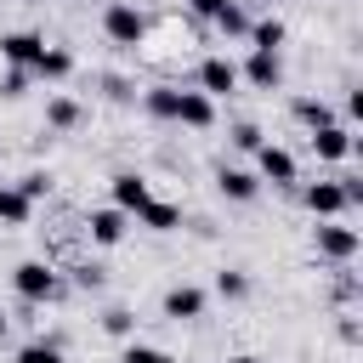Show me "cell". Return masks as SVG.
<instances>
[{
  "mask_svg": "<svg viewBox=\"0 0 363 363\" xmlns=\"http://www.w3.org/2000/svg\"><path fill=\"white\" fill-rule=\"evenodd\" d=\"M102 28H108V40H113V45H142L147 17H142L136 6H125V0H113V6H108V17H102Z\"/></svg>",
  "mask_w": 363,
  "mask_h": 363,
  "instance_id": "6da1fadb",
  "label": "cell"
},
{
  "mask_svg": "<svg viewBox=\"0 0 363 363\" xmlns=\"http://www.w3.org/2000/svg\"><path fill=\"white\" fill-rule=\"evenodd\" d=\"M312 238H318V255H329V261H340V267L357 255V233H352V227H340V221H318V227H312Z\"/></svg>",
  "mask_w": 363,
  "mask_h": 363,
  "instance_id": "7a4b0ae2",
  "label": "cell"
},
{
  "mask_svg": "<svg viewBox=\"0 0 363 363\" xmlns=\"http://www.w3.org/2000/svg\"><path fill=\"white\" fill-rule=\"evenodd\" d=\"M11 284H17L23 301H51V295H57V272H51L45 261H23V267L11 272Z\"/></svg>",
  "mask_w": 363,
  "mask_h": 363,
  "instance_id": "3957f363",
  "label": "cell"
},
{
  "mask_svg": "<svg viewBox=\"0 0 363 363\" xmlns=\"http://www.w3.org/2000/svg\"><path fill=\"white\" fill-rule=\"evenodd\" d=\"M199 91L216 102V96H233L238 91V62H227V57H204V68H199Z\"/></svg>",
  "mask_w": 363,
  "mask_h": 363,
  "instance_id": "277c9868",
  "label": "cell"
},
{
  "mask_svg": "<svg viewBox=\"0 0 363 363\" xmlns=\"http://www.w3.org/2000/svg\"><path fill=\"white\" fill-rule=\"evenodd\" d=\"M238 79H250L255 91H278V85H284V62H278V51H250V62L238 68Z\"/></svg>",
  "mask_w": 363,
  "mask_h": 363,
  "instance_id": "5b68a950",
  "label": "cell"
},
{
  "mask_svg": "<svg viewBox=\"0 0 363 363\" xmlns=\"http://www.w3.org/2000/svg\"><path fill=\"white\" fill-rule=\"evenodd\" d=\"M255 164H261V176H267L272 187H289V182H295V153L278 147V142H261V147H255Z\"/></svg>",
  "mask_w": 363,
  "mask_h": 363,
  "instance_id": "8992f818",
  "label": "cell"
},
{
  "mask_svg": "<svg viewBox=\"0 0 363 363\" xmlns=\"http://www.w3.org/2000/svg\"><path fill=\"white\" fill-rule=\"evenodd\" d=\"M176 119H182L187 130H210V125H216V102H210L204 91H176Z\"/></svg>",
  "mask_w": 363,
  "mask_h": 363,
  "instance_id": "52a82bcc",
  "label": "cell"
},
{
  "mask_svg": "<svg viewBox=\"0 0 363 363\" xmlns=\"http://www.w3.org/2000/svg\"><path fill=\"white\" fill-rule=\"evenodd\" d=\"M306 210L318 216V221H335L340 210H346V193H340V182H306Z\"/></svg>",
  "mask_w": 363,
  "mask_h": 363,
  "instance_id": "ba28073f",
  "label": "cell"
},
{
  "mask_svg": "<svg viewBox=\"0 0 363 363\" xmlns=\"http://www.w3.org/2000/svg\"><path fill=\"white\" fill-rule=\"evenodd\" d=\"M45 51V40L40 34H28V28H17V34H0V57L11 62V68H34V57Z\"/></svg>",
  "mask_w": 363,
  "mask_h": 363,
  "instance_id": "9c48e42d",
  "label": "cell"
},
{
  "mask_svg": "<svg viewBox=\"0 0 363 363\" xmlns=\"http://www.w3.org/2000/svg\"><path fill=\"white\" fill-rule=\"evenodd\" d=\"M147 199H153V193H147V182H142L136 170H119V176H113V210L136 216V210H142Z\"/></svg>",
  "mask_w": 363,
  "mask_h": 363,
  "instance_id": "30bf717a",
  "label": "cell"
},
{
  "mask_svg": "<svg viewBox=\"0 0 363 363\" xmlns=\"http://www.w3.org/2000/svg\"><path fill=\"white\" fill-rule=\"evenodd\" d=\"M164 318H176V323H187V318H204V289H193V284H176V289H164Z\"/></svg>",
  "mask_w": 363,
  "mask_h": 363,
  "instance_id": "8fae6325",
  "label": "cell"
},
{
  "mask_svg": "<svg viewBox=\"0 0 363 363\" xmlns=\"http://www.w3.org/2000/svg\"><path fill=\"white\" fill-rule=\"evenodd\" d=\"M312 147H318V159L340 164V159H352V130L346 125H323V130H312Z\"/></svg>",
  "mask_w": 363,
  "mask_h": 363,
  "instance_id": "7c38bea8",
  "label": "cell"
},
{
  "mask_svg": "<svg viewBox=\"0 0 363 363\" xmlns=\"http://www.w3.org/2000/svg\"><path fill=\"white\" fill-rule=\"evenodd\" d=\"M136 221H142V227H153V233H176V227H182V210H176V204H164V199H147V204L136 210Z\"/></svg>",
  "mask_w": 363,
  "mask_h": 363,
  "instance_id": "4fadbf2b",
  "label": "cell"
},
{
  "mask_svg": "<svg viewBox=\"0 0 363 363\" xmlns=\"http://www.w3.org/2000/svg\"><path fill=\"white\" fill-rule=\"evenodd\" d=\"M125 221H130L125 210H91V221H85V227H91V238H96V244H119V238H125Z\"/></svg>",
  "mask_w": 363,
  "mask_h": 363,
  "instance_id": "5bb4252c",
  "label": "cell"
},
{
  "mask_svg": "<svg viewBox=\"0 0 363 363\" xmlns=\"http://www.w3.org/2000/svg\"><path fill=\"white\" fill-rule=\"evenodd\" d=\"M28 74H40V79H68V74H74V57H68L62 45H45V51L34 57V68H28Z\"/></svg>",
  "mask_w": 363,
  "mask_h": 363,
  "instance_id": "9a60e30c",
  "label": "cell"
},
{
  "mask_svg": "<svg viewBox=\"0 0 363 363\" xmlns=\"http://www.w3.org/2000/svg\"><path fill=\"white\" fill-rule=\"evenodd\" d=\"M216 182H221V193H227V199H238V204H250V199L261 193V176H250V170H233V164H227Z\"/></svg>",
  "mask_w": 363,
  "mask_h": 363,
  "instance_id": "2e32d148",
  "label": "cell"
},
{
  "mask_svg": "<svg viewBox=\"0 0 363 363\" xmlns=\"http://www.w3.org/2000/svg\"><path fill=\"white\" fill-rule=\"evenodd\" d=\"M295 119H301V125H312V130H323V125H340V119H335V108H329L323 96H301V102H295Z\"/></svg>",
  "mask_w": 363,
  "mask_h": 363,
  "instance_id": "e0dca14e",
  "label": "cell"
},
{
  "mask_svg": "<svg viewBox=\"0 0 363 363\" xmlns=\"http://www.w3.org/2000/svg\"><path fill=\"white\" fill-rule=\"evenodd\" d=\"M28 216H34V204H28L17 187H6V199H0V221H6V227H28Z\"/></svg>",
  "mask_w": 363,
  "mask_h": 363,
  "instance_id": "ac0fdd59",
  "label": "cell"
},
{
  "mask_svg": "<svg viewBox=\"0 0 363 363\" xmlns=\"http://www.w3.org/2000/svg\"><path fill=\"white\" fill-rule=\"evenodd\" d=\"M210 23H216V28L227 34V40H244V34H250V17H244V11L233 6V0H227V6H221V11L210 17Z\"/></svg>",
  "mask_w": 363,
  "mask_h": 363,
  "instance_id": "d6986e66",
  "label": "cell"
},
{
  "mask_svg": "<svg viewBox=\"0 0 363 363\" xmlns=\"http://www.w3.org/2000/svg\"><path fill=\"white\" fill-rule=\"evenodd\" d=\"M250 40H255V51H278L284 45V23L278 17H261V23H250Z\"/></svg>",
  "mask_w": 363,
  "mask_h": 363,
  "instance_id": "ffe728a7",
  "label": "cell"
},
{
  "mask_svg": "<svg viewBox=\"0 0 363 363\" xmlns=\"http://www.w3.org/2000/svg\"><path fill=\"white\" fill-rule=\"evenodd\" d=\"M147 113L153 119H176V85H153L147 91Z\"/></svg>",
  "mask_w": 363,
  "mask_h": 363,
  "instance_id": "44dd1931",
  "label": "cell"
},
{
  "mask_svg": "<svg viewBox=\"0 0 363 363\" xmlns=\"http://www.w3.org/2000/svg\"><path fill=\"white\" fill-rule=\"evenodd\" d=\"M45 119H51L57 130H68V125H79V102H74V96H51V108H45Z\"/></svg>",
  "mask_w": 363,
  "mask_h": 363,
  "instance_id": "7402d4cb",
  "label": "cell"
},
{
  "mask_svg": "<svg viewBox=\"0 0 363 363\" xmlns=\"http://www.w3.org/2000/svg\"><path fill=\"white\" fill-rule=\"evenodd\" d=\"M216 295H221V301H244V295H250V278L221 267V272H216Z\"/></svg>",
  "mask_w": 363,
  "mask_h": 363,
  "instance_id": "603a6c76",
  "label": "cell"
},
{
  "mask_svg": "<svg viewBox=\"0 0 363 363\" xmlns=\"http://www.w3.org/2000/svg\"><path fill=\"white\" fill-rule=\"evenodd\" d=\"M17 363H62V346H57V340H28V346L17 352Z\"/></svg>",
  "mask_w": 363,
  "mask_h": 363,
  "instance_id": "cb8c5ba5",
  "label": "cell"
},
{
  "mask_svg": "<svg viewBox=\"0 0 363 363\" xmlns=\"http://www.w3.org/2000/svg\"><path fill=\"white\" fill-rule=\"evenodd\" d=\"M102 329H108V335H119V340H125V335H130V329H136V318H130V312H119V306H113V312H108V318H102Z\"/></svg>",
  "mask_w": 363,
  "mask_h": 363,
  "instance_id": "d4e9b609",
  "label": "cell"
},
{
  "mask_svg": "<svg viewBox=\"0 0 363 363\" xmlns=\"http://www.w3.org/2000/svg\"><path fill=\"white\" fill-rule=\"evenodd\" d=\"M125 363H176V357H164L159 346H125Z\"/></svg>",
  "mask_w": 363,
  "mask_h": 363,
  "instance_id": "484cf974",
  "label": "cell"
},
{
  "mask_svg": "<svg viewBox=\"0 0 363 363\" xmlns=\"http://www.w3.org/2000/svg\"><path fill=\"white\" fill-rule=\"evenodd\" d=\"M45 187H51V182H45V176H40V170H28V176H23V182H17V193H23V199H28V204H34V199H40V193H45Z\"/></svg>",
  "mask_w": 363,
  "mask_h": 363,
  "instance_id": "4316f807",
  "label": "cell"
},
{
  "mask_svg": "<svg viewBox=\"0 0 363 363\" xmlns=\"http://www.w3.org/2000/svg\"><path fill=\"white\" fill-rule=\"evenodd\" d=\"M23 85H28V68H11V74L0 79V91H6V96H23Z\"/></svg>",
  "mask_w": 363,
  "mask_h": 363,
  "instance_id": "83f0119b",
  "label": "cell"
},
{
  "mask_svg": "<svg viewBox=\"0 0 363 363\" xmlns=\"http://www.w3.org/2000/svg\"><path fill=\"white\" fill-rule=\"evenodd\" d=\"M233 142H238V147H250V153H255V147H261V130H255V125H238V130H233Z\"/></svg>",
  "mask_w": 363,
  "mask_h": 363,
  "instance_id": "f1b7e54d",
  "label": "cell"
},
{
  "mask_svg": "<svg viewBox=\"0 0 363 363\" xmlns=\"http://www.w3.org/2000/svg\"><path fill=\"white\" fill-rule=\"evenodd\" d=\"M187 6H193V11H199V17H216V11H221V6H227V0H187Z\"/></svg>",
  "mask_w": 363,
  "mask_h": 363,
  "instance_id": "f546056e",
  "label": "cell"
},
{
  "mask_svg": "<svg viewBox=\"0 0 363 363\" xmlns=\"http://www.w3.org/2000/svg\"><path fill=\"white\" fill-rule=\"evenodd\" d=\"M233 363H261V357H250V352H244V357H233Z\"/></svg>",
  "mask_w": 363,
  "mask_h": 363,
  "instance_id": "4dcf8cb0",
  "label": "cell"
},
{
  "mask_svg": "<svg viewBox=\"0 0 363 363\" xmlns=\"http://www.w3.org/2000/svg\"><path fill=\"white\" fill-rule=\"evenodd\" d=\"M0 335H6V312H0Z\"/></svg>",
  "mask_w": 363,
  "mask_h": 363,
  "instance_id": "1f68e13d",
  "label": "cell"
},
{
  "mask_svg": "<svg viewBox=\"0 0 363 363\" xmlns=\"http://www.w3.org/2000/svg\"><path fill=\"white\" fill-rule=\"evenodd\" d=\"M0 199H6V182H0Z\"/></svg>",
  "mask_w": 363,
  "mask_h": 363,
  "instance_id": "d6a6232c",
  "label": "cell"
},
{
  "mask_svg": "<svg viewBox=\"0 0 363 363\" xmlns=\"http://www.w3.org/2000/svg\"><path fill=\"white\" fill-rule=\"evenodd\" d=\"M108 6H113V0H108Z\"/></svg>",
  "mask_w": 363,
  "mask_h": 363,
  "instance_id": "836d02e7",
  "label": "cell"
}]
</instances>
